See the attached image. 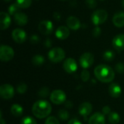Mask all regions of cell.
I'll return each instance as SVG.
<instances>
[{
	"instance_id": "d6a6232c",
	"label": "cell",
	"mask_w": 124,
	"mask_h": 124,
	"mask_svg": "<svg viewBox=\"0 0 124 124\" xmlns=\"http://www.w3.org/2000/svg\"><path fill=\"white\" fill-rule=\"evenodd\" d=\"M116 70L118 73H124V62H118L115 66Z\"/></svg>"
},
{
	"instance_id": "9c48e42d",
	"label": "cell",
	"mask_w": 124,
	"mask_h": 124,
	"mask_svg": "<svg viewBox=\"0 0 124 124\" xmlns=\"http://www.w3.org/2000/svg\"><path fill=\"white\" fill-rule=\"evenodd\" d=\"M39 31L44 35H49L52 33L54 25L50 20H42L39 24Z\"/></svg>"
},
{
	"instance_id": "52a82bcc",
	"label": "cell",
	"mask_w": 124,
	"mask_h": 124,
	"mask_svg": "<svg viewBox=\"0 0 124 124\" xmlns=\"http://www.w3.org/2000/svg\"><path fill=\"white\" fill-rule=\"evenodd\" d=\"M15 90L12 85L9 84H4L0 86V95L1 97L4 100H9L14 97Z\"/></svg>"
},
{
	"instance_id": "9a60e30c",
	"label": "cell",
	"mask_w": 124,
	"mask_h": 124,
	"mask_svg": "<svg viewBox=\"0 0 124 124\" xmlns=\"http://www.w3.org/2000/svg\"><path fill=\"white\" fill-rule=\"evenodd\" d=\"M113 46L119 52L124 50V34H118L113 38Z\"/></svg>"
},
{
	"instance_id": "1f68e13d",
	"label": "cell",
	"mask_w": 124,
	"mask_h": 124,
	"mask_svg": "<svg viewBox=\"0 0 124 124\" xmlns=\"http://www.w3.org/2000/svg\"><path fill=\"white\" fill-rule=\"evenodd\" d=\"M45 124H60L58 119L54 116H50L46 118Z\"/></svg>"
},
{
	"instance_id": "4fadbf2b",
	"label": "cell",
	"mask_w": 124,
	"mask_h": 124,
	"mask_svg": "<svg viewBox=\"0 0 124 124\" xmlns=\"http://www.w3.org/2000/svg\"><path fill=\"white\" fill-rule=\"evenodd\" d=\"M11 24V18L5 12H0V28L1 30H6Z\"/></svg>"
},
{
	"instance_id": "ffe728a7",
	"label": "cell",
	"mask_w": 124,
	"mask_h": 124,
	"mask_svg": "<svg viewBox=\"0 0 124 124\" xmlns=\"http://www.w3.org/2000/svg\"><path fill=\"white\" fill-rule=\"evenodd\" d=\"M14 20L16 24H17L18 25L23 26L28 23V17L25 13L19 12L14 16Z\"/></svg>"
},
{
	"instance_id": "7bdbcfd3",
	"label": "cell",
	"mask_w": 124,
	"mask_h": 124,
	"mask_svg": "<svg viewBox=\"0 0 124 124\" xmlns=\"http://www.w3.org/2000/svg\"><path fill=\"white\" fill-rule=\"evenodd\" d=\"M4 1H5V2H9V1H10L11 0H3Z\"/></svg>"
},
{
	"instance_id": "ac0fdd59",
	"label": "cell",
	"mask_w": 124,
	"mask_h": 124,
	"mask_svg": "<svg viewBox=\"0 0 124 124\" xmlns=\"http://www.w3.org/2000/svg\"><path fill=\"white\" fill-rule=\"evenodd\" d=\"M105 116L101 113H95L89 119V124H105Z\"/></svg>"
},
{
	"instance_id": "277c9868",
	"label": "cell",
	"mask_w": 124,
	"mask_h": 124,
	"mask_svg": "<svg viewBox=\"0 0 124 124\" xmlns=\"http://www.w3.org/2000/svg\"><path fill=\"white\" fill-rule=\"evenodd\" d=\"M108 14L105 9H97L94 11L92 15V21L94 25L98 26L103 24L108 19Z\"/></svg>"
},
{
	"instance_id": "e575fe53",
	"label": "cell",
	"mask_w": 124,
	"mask_h": 124,
	"mask_svg": "<svg viewBox=\"0 0 124 124\" xmlns=\"http://www.w3.org/2000/svg\"><path fill=\"white\" fill-rule=\"evenodd\" d=\"M102 33V30L99 26H96L92 31V34L94 37H99Z\"/></svg>"
},
{
	"instance_id": "7a4b0ae2",
	"label": "cell",
	"mask_w": 124,
	"mask_h": 124,
	"mask_svg": "<svg viewBox=\"0 0 124 124\" xmlns=\"http://www.w3.org/2000/svg\"><path fill=\"white\" fill-rule=\"evenodd\" d=\"M52 112V106L46 100H38L32 107V113L37 118H46Z\"/></svg>"
},
{
	"instance_id": "d590c367",
	"label": "cell",
	"mask_w": 124,
	"mask_h": 124,
	"mask_svg": "<svg viewBox=\"0 0 124 124\" xmlns=\"http://www.w3.org/2000/svg\"><path fill=\"white\" fill-rule=\"evenodd\" d=\"M39 36H37L36 34H33L31 36L30 38V41L32 43V44H37L39 42Z\"/></svg>"
},
{
	"instance_id": "603a6c76",
	"label": "cell",
	"mask_w": 124,
	"mask_h": 124,
	"mask_svg": "<svg viewBox=\"0 0 124 124\" xmlns=\"http://www.w3.org/2000/svg\"><path fill=\"white\" fill-rule=\"evenodd\" d=\"M44 61H45L44 57L42 55H40V54H36V55L33 56V58H32V62L36 66L42 65L44 64Z\"/></svg>"
},
{
	"instance_id": "6da1fadb",
	"label": "cell",
	"mask_w": 124,
	"mask_h": 124,
	"mask_svg": "<svg viewBox=\"0 0 124 124\" xmlns=\"http://www.w3.org/2000/svg\"><path fill=\"white\" fill-rule=\"evenodd\" d=\"M95 77L102 83H110L114 80L115 72L113 69L105 64L99 65L94 68Z\"/></svg>"
},
{
	"instance_id": "4dcf8cb0",
	"label": "cell",
	"mask_w": 124,
	"mask_h": 124,
	"mask_svg": "<svg viewBox=\"0 0 124 124\" xmlns=\"http://www.w3.org/2000/svg\"><path fill=\"white\" fill-rule=\"evenodd\" d=\"M81 78L82 81H84V82L89 81V78H90V73H89V72L87 70H84L81 72Z\"/></svg>"
},
{
	"instance_id": "4316f807",
	"label": "cell",
	"mask_w": 124,
	"mask_h": 124,
	"mask_svg": "<svg viewBox=\"0 0 124 124\" xmlns=\"http://www.w3.org/2000/svg\"><path fill=\"white\" fill-rule=\"evenodd\" d=\"M58 117L60 118V120L62 121H67L68 120L70 115L67 110H60L58 112Z\"/></svg>"
},
{
	"instance_id": "83f0119b",
	"label": "cell",
	"mask_w": 124,
	"mask_h": 124,
	"mask_svg": "<svg viewBox=\"0 0 124 124\" xmlns=\"http://www.w3.org/2000/svg\"><path fill=\"white\" fill-rule=\"evenodd\" d=\"M49 94V89L47 87H42L41 89H39L38 92V95L40 97H43V98L46 97Z\"/></svg>"
},
{
	"instance_id": "d4e9b609",
	"label": "cell",
	"mask_w": 124,
	"mask_h": 124,
	"mask_svg": "<svg viewBox=\"0 0 124 124\" xmlns=\"http://www.w3.org/2000/svg\"><path fill=\"white\" fill-rule=\"evenodd\" d=\"M20 7L16 3H14V4H12L9 7L8 12H9V15L15 16L17 13H18L20 12Z\"/></svg>"
},
{
	"instance_id": "2e32d148",
	"label": "cell",
	"mask_w": 124,
	"mask_h": 124,
	"mask_svg": "<svg viewBox=\"0 0 124 124\" xmlns=\"http://www.w3.org/2000/svg\"><path fill=\"white\" fill-rule=\"evenodd\" d=\"M66 23L68 27L73 31H77L81 27L80 20L75 16H70L67 18Z\"/></svg>"
},
{
	"instance_id": "8992f818",
	"label": "cell",
	"mask_w": 124,
	"mask_h": 124,
	"mask_svg": "<svg viewBox=\"0 0 124 124\" xmlns=\"http://www.w3.org/2000/svg\"><path fill=\"white\" fill-rule=\"evenodd\" d=\"M50 100L55 105H61L66 100L65 93L60 89L54 90L50 94Z\"/></svg>"
},
{
	"instance_id": "60d3db41",
	"label": "cell",
	"mask_w": 124,
	"mask_h": 124,
	"mask_svg": "<svg viewBox=\"0 0 124 124\" xmlns=\"http://www.w3.org/2000/svg\"><path fill=\"white\" fill-rule=\"evenodd\" d=\"M65 107L68 108H72L73 107V103L71 102V101H68L65 102Z\"/></svg>"
},
{
	"instance_id": "44dd1931",
	"label": "cell",
	"mask_w": 124,
	"mask_h": 124,
	"mask_svg": "<svg viewBox=\"0 0 124 124\" xmlns=\"http://www.w3.org/2000/svg\"><path fill=\"white\" fill-rule=\"evenodd\" d=\"M11 113L15 116V117H20L22 116L23 113V108H22L21 105H18V104H14L12 105L11 109H10Z\"/></svg>"
},
{
	"instance_id": "30bf717a",
	"label": "cell",
	"mask_w": 124,
	"mask_h": 124,
	"mask_svg": "<svg viewBox=\"0 0 124 124\" xmlns=\"http://www.w3.org/2000/svg\"><path fill=\"white\" fill-rule=\"evenodd\" d=\"M12 37L13 40L18 43V44H22L27 39V35L25 31H23L21 28H15L13 30L12 33Z\"/></svg>"
},
{
	"instance_id": "ba28073f",
	"label": "cell",
	"mask_w": 124,
	"mask_h": 124,
	"mask_svg": "<svg viewBox=\"0 0 124 124\" xmlns=\"http://www.w3.org/2000/svg\"><path fill=\"white\" fill-rule=\"evenodd\" d=\"M94 55L90 53V52H85L84 53L79 59V62L81 66L84 68V69H87L89 68H90L93 63H94Z\"/></svg>"
},
{
	"instance_id": "d6986e66",
	"label": "cell",
	"mask_w": 124,
	"mask_h": 124,
	"mask_svg": "<svg viewBox=\"0 0 124 124\" xmlns=\"http://www.w3.org/2000/svg\"><path fill=\"white\" fill-rule=\"evenodd\" d=\"M113 23L115 26L118 28H121L124 26V12H116L113 17Z\"/></svg>"
},
{
	"instance_id": "f35d334b",
	"label": "cell",
	"mask_w": 124,
	"mask_h": 124,
	"mask_svg": "<svg viewBox=\"0 0 124 124\" xmlns=\"http://www.w3.org/2000/svg\"><path fill=\"white\" fill-rule=\"evenodd\" d=\"M52 40L50 39H47L45 40V41H44V46L46 47L49 48V47H50L52 46Z\"/></svg>"
},
{
	"instance_id": "f1b7e54d",
	"label": "cell",
	"mask_w": 124,
	"mask_h": 124,
	"mask_svg": "<svg viewBox=\"0 0 124 124\" xmlns=\"http://www.w3.org/2000/svg\"><path fill=\"white\" fill-rule=\"evenodd\" d=\"M21 124H37L36 120L31 117V116H26L23 118L21 121Z\"/></svg>"
},
{
	"instance_id": "8d00e7d4",
	"label": "cell",
	"mask_w": 124,
	"mask_h": 124,
	"mask_svg": "<svg viewBox=\"0 0 124 124\" xmlns=\"http://www.w3.org/2000/svg\"><path fill=\"white\" fill-rule=\"evenodd\" d=\"M102 113L104 116L109 115L111 113V109L109 106H105V107H103V108L102 110Z\"/></svg>"
},
{
	"instance_id": "5bb4252c",
	"label": "cell",
	"mask_w": 124,
	"mask_h": 124,
	"mask_svg": "<svg viewBox=\"0 0 124 124\" xmlns=\"http://www.w3.org/2000/svg\"><path fill=\"white\" fill-rule=\"evenodd\" d=\"M55 35H56V37L60 40H65L68 39V36H70L69 28L64 26V25L59 26L56 30Z\"/></svg>"
},
{
	"instance_id": "cb8c5ba5",
	"label": "cell",
	"mask_w": 124,
	"mask_h": 124,
	"mask_svg": "<svg viewBox=\"0 0 124 124\" xmlns=\"http://www.w3.org/2000/svg\"><path fill=\"white\" fill-rule=\"evenodd\" d=\"M15 3L20 7V9H26L31 5L32 0H16Z\"/></svg>"
},
{
	"instance_id": "836d02e7",
	"label": "cell",
	"mask_w": 124,
	"mask_h": 124,
	"mask_svg": "<svg viewBox=\"0 0 124 124\" xmlns=\"http://www.w3.org/2000/svg\"><path fill=\"white\" fill-rule=\"evenodd\" d=\"M86 6L91 9L95 8L97 7V4L96 0H86Z\"/></svg>"
},
{
	"instance_id": "8fae6325",
	"label": "cell",
	"mask_w": 124,
	"mask_h": 124,
	"mask_svg": "<svg viewBox=\"0 0 124 124\" xmlns=\"http://www.w3.org/2000/svg\"><path fill=\"white\" fill-rule=\"evenodd\" d=\"M78 65L73 58H68L63 62V69L68 73H73L77 70Z\"/></svg>"
},
{
	"instance_id": "ee69618b",
	"label": "cell",
	"mask_w": 124,
	"mask_h": 124,
	"mask_svg": "<svg viewBox=\"0 0 124 124\" xmlns=\"http://www.w3.org/2000/svg\"><path fill=\"white\" fill-rule=\"evenodd\" d=\"M122 5H123V7H124V0H122Z\"/></svg>"
},
{
	"instance_id": "7c38bea8",
	"label": "cell",
	"mask_w": 124,
	"mask_h": 124,
	"mask_svg": "<svg viewBox=\"0 0 124 124\" xmlns=\"http://www.w3.org/2000/svg\"><path fill=\"white\" fill-rule=\"evenodd\" d=\"M92 109L93 108H92V104L88 102H85L80 105L79 108H78V112H79V114L82 116L86 121L87 116L91 114Z\"/></svg>"
},
{
	"instance_id": "7402d4cb",
	"label": "cell",
	"mask_w": 124,
	"mask_h": 124,
	"mask_svg": "<svg viewBox=\"0 0 124 124\" xmlns=\"http://www.w3.org/2000/svg\"><path fill=\"white\" fill-rule=\"evenodd\" d=\"M108 121L110 124H118L120 122V116L116 112H112L108 115Z\"/></svg>"
},
{
	"instance_id": "f6af8a7d",
	"label": "cell",
	"mask_w": 124,
	"mask_h": 124,
	"mask_svg": "<svg viewBox=\"0 0 124 124\" xmlns=\"http://www.w3.org/2000/svg\"><path fill=\"white\" fill-rule=\"evenodd\" d=\"M100 1H103V0H100Z\"/></svg>"
},
{
	"instance_id": "b9f144b4",
	"label": "cell",
	"mask_w": 124,
	"mask_h": 124,
	"mask_svg": "<svg viewBox=\"0 0 124 124\" xmlns=\"http://www.w3.org/2000/svg\"><path fill=\"white\" fill-rule=\"evenodd\" d=\"M1 124H5V122H4V121L3 120L2 117H1Z\"/></svg>"
},
{
	"instance_id": "5b68a950",
	"label": "cell",
	"mask_w": 124,
	"mask_h": 124,
	"mask_svg": "<svg viewBox=\"0 0 124 124\" xmlns=\"http://www.w3.org/2000/svg\"><path fill=\"white\" fill-rule=\"evenodd\" d=\"M15 55L14 50L7 45H1L0 47V60L2 62L10 61Z\"/></svg>"
},
{
	"instance_id": "e0dca14e",
	"label": "cell",
	"mask_w": 124,
	"mask_h": 124,
	"mask_svg": "<svg viewBox=\"0 0 124 124\" xmlns=\"http://www.w3.org/2000/svg\"><path fill=\"white\" fill-rule=\"evenodd\" d=\"M108 89H108L109 94L112 97L118 98L121 96L122 90H121V87L118 84H116V83L110 84Z\"/></svg>"
},
{
	"instance_id": "f546056e",
	"label": "cell",
	"mask_w": 124,
	"mask_h": 124,
	"mask_svg": "<svg viewBox=\"0 0 124 124\" xmlns=\"http://www.w3.org/2000/svg\"><path fill=\"white\" fill-rule=\"evenodd\" d=\"M27 91V85L24 83H20L17 86V92L19 94H24Z\"/></svg>"
},
{
	"instance_id": "ab89813d",
	"label": "cell",
	"mask_w": 124,
	"mask_h": 124,
	"mask_svg": "<svg viewBox=\"0 0 124 124\" xmlns=\"http://www.w3.org/2000/svg\"><path fill=\"white\" fill-rule=\"evenodd\" d=\"M54 18L56 20H60V18H61L60 13V12H54Z\"/></svg>"
},
{
	"instance_id": "74e56055",
	"label": "cell",
	"mask_w": 124,
	"mask_h": 124,
	"mask_svg": "<svg viewBox=\"0 0 124 124\" xmlns=\"http://www.w3.org/2000/svg\"><path fill=\"white\" fill-rule=\"evenodd\" d=\"M68 124H82L81 123V121L79 120H78L77 118H73L71 120H70L68 121Z\"/></svg>"
},
{
	"instance_id": "3957f363",
	"label": "cell",
	"mask_w": 124,
	"mask_h": 124,
	"mask_svg": "<svg viewBox=\"0 0 124 124\" xmlns=\"http://www.w3.org/2000/svg\"><path fill=\"white\" fill-rule=\"evenodd\" d=\"M65 57V51L60 47H54L48 53V57L50 61L57 63L64 60Z\"/></svg>"
},
{
	"instance_id": "484cf974",
	"label": "cell",
	"mask_w": 124,
	"mask_h": 124,
	"mask_svg": "<svg viewBox=\"0 0 124 124\" xmlns=\"http://www.w3.org/2000/svg\"><path fill=\"white\" fill-rule=\"evenodd\" d=\"M115 58V53L111 50H108L103 54V59L108 62L113 61Z\"/></svg>"
}]
</instances>
